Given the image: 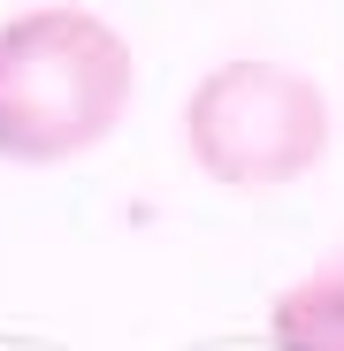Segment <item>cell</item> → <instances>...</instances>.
Listing matches in <instances>:
<instances>
[{
    "mask_svg": "<svg viewBox=\"0 0 344 351\" xmlns=\"http://www.w3.org/2000/svg\"><path fill=\"white\" fill-rule=\"evenodd\" d=\"M184 153L222 191H291L329 160V99L291 62H214L184 99Z\"/></svg>",
    "mask_w": 344,
    "mask_h": 351,
    "instance_id": "7a4b0ae2",
    "label": "cell"
},
{
    "mask_svg": "<svg viewBox=\"0 0 344 351\" xmlns=\"http://www.w3.org/2000/svg\"><path fill=\"white\" fill-rule=\"evenodd\" d=\"M268 343L275 351H344V267L299 275L268 306Z\"/></svg>",
    "mask_w": 344,
    "mask_h": 351,
    "instance_id": "3957f363",
    "label": "cell"
},
{
    "mask_svg": "<svg viewBox=\"0 0 344 351\" xmlns=\"http://www.w3.org/2000/svg\"><path fill=\"white\" fill-rule=\"evenodd\" d=\"M138 53L92 8H23L0 23V160L62 168L100 153L130 114Z\"/></svg>",
    "mask_w": 344,
    "mask_h": 351,
    "instance_id": "6da1fadb",
    "label": "cell"
}]
</instances>
